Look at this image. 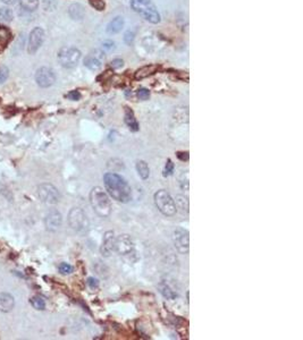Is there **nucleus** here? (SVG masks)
Masks as SVG:
<instances>
[{
	"mask_svg": "<svg viewBox=\"0 0 303 340\" xmlns=\"http://www.w3.org/2000/svg\"><path fill=\"white\" fill-rule=\"evenodd\" d=\"M173 242L181 254H187L190 249V235L183 228H177L173 234Z\"/></svg>",
	"mask_w": 303,
	"mask_h": 340,
	"instance_id": "nucleus-8",
	"label": "nucleus"
},
{
	"mask_svg": "<svg viewBox=\"0 0 303 340\" xmlns=\"http://www.w3.org/2000/svg\"><path fill=\"white\" fill-rule=\"evenodd\" d=\"M58 269H59L60 273H63V274H70L73 272V267L69 263H60Z\"/></svg>",
	"mask_w": 303,
	"mask_h": 340,
	"instance_id": "nucleus-27",
	"label": "nucleus"
},
{
	"mask_svg": "<svg viewBox=\"0 0 303 340\" xmlns=\"http://www.w3.org/2000/svg\"><path fill=\"white\" fill-rule=\"evenodd\" d=\"M90 3L98 10L105 9V1L103 0H90Z\"/></svg>",
	"mask_w": 303,
	"mask_h": 340,
	"instance_id": "nucleus-32",
	"label": "nucleus"
},
{
	"mask_svg": "<svg viewBox=\"0 0 303 340\" xmlns=\"http://www.w3.org/2000/svg\"><path fill=\"white\" fill-rule=\"evenodd\" d=\"M88 285L90 286L91 288H97L98 287V285H99V282L97 279H94V278H89L88 279Z\"/></svg>",
	"mask_w": 303,
	"mask_h": 340,
	"instance_id": "nucleus-38",
	"label": "nucleus"
},
{
	"mask_svg": "<svg viewBox=\"0 0 303 340\" xmlns=\"http://www.w3.org/2000/svg\"><path fill=\"white\" fill-rule=\"evenodd\" d=\"M157 69H158V67H157L156 65L142 67L137 71V73H135V78H137V80H142V78H145L150 76V75L152 74H155Z\"/></svg>",
	"mask_w": 303,
	"mask_h": 340,
	"instance_id": "nucleus-19",
	"label": "nucleus"
},
{
	"mask_svg": "<svg viewBox=\"0 0 303 340\" xmlns=\"http://www.w3.org/2000/svg\"><path fill=\"white\" fill-rule=\"evenodd\" d=\"M31 304H32V306L34 307V309H37V310H45L46 309V302H45V299H42L41 297H39V296H34V297H32L31 298Z\"/></svg>",
	"mask_w": 303,
	"mask_h": 340,
	"instance_id": "nucleus-25",
	"label": "nucleus"
},
{
	"mask_svg": "<svg viewBox=\"0 0 303 340\" xmlns=\"http://www.w3.org/2000/svg\"><path fill=\"white\" fill-rule=\"evenodd\" d=\"M176 203L178 205V209H181L183 212H188V201L184 195H177L176 196Z\"/></svg>",
	"mask_w": 303,
	"mask_h": 340,
	"instance_id": "nucleus-26",
	"label": "nucleus"
},
{
	"mask_svg": "<svg viewBox=\"0 0 303 340\" xmlns=\"http://www.w3.org/2000/svg\"><path fill=\"white\" fill-rule=\"evenodd\" d=\"M155 203L158 210L166 217H173L177 212L175 200L165 189H160L155 194Z\"/></svg>",
	"mask_w": 303,
	"mask_h": 340,
	"instance_id": "nucleus-4",
	"label": "nucleus"
},
{
	"mask_svg": "<svg viewBox=\"0 0 303 340\" xmlns=\"http://www.w3.org/2000/svg\"><path fill=\"white\" fill-rule=\"evenodd\" d=\"M62 223H63V217L58 211L52 210L47 214V216H46L45 225H46V229L49 231L58 230L60 226H62Z\"/></svg>",
	"mask_w": 303,
	"mask_h": 340,
	"instance_id": "nucleus-12",
	"label": "nucleus"
},
{
	"mask_svg": "<svg viewBox=\"0 0 303 340\" xmlns=\"http://www.w3.org/2000/svg\"><path fill=\"white\" fill-rule=\"evenodd\" d=\"M56 75L49 67H41L35 74V82L40 88H49L55 83Z\"/></svg>",
	"mask_w": 303,
	"mask_h": 340,
	"instance_id": "nucleus-9",
	"label": "nucleus"
},
{
	"mask_svg": "<svg viewBox=\"0 0 303 340\" xmlns=\"http://www.w3.org/2000/svg\"><path fill=\"white\" fill-rule=\"evenodd\" d=\"M14 19L13 10L7 8V7H2L0 8V21L3 23H10Z\"/></svg>",
	"mask_w": 303,
	"mask_h": 340,
	"instance_id": "nucleus-23",
	"label": "nucleus"
},
{
	"mask_svg": "<svg viewBox=\"0 0 303 340\" xmlns=\"http://www.w3.org/2000/svg\"><path fill=\"white\" fill-rule=\"evenodd\" d=\"M106 191L114 200L120 203H128L132 200V188L125 178L115 173H108L103 176Z\"/></svg>",
	"mask_w": 303,
	"mask_h": 340,
	"instance_id": "nucleus-1",
	"label": "nucleus"
},
{
	"mask_svg": "<svg viewBox=\"0 0 303 340\" xmlns=\"http://www.w3.org/2000/svg\"><path fill=\"white\" fill-rule=\"evenodd\" d=\"M37 193L40 201L46 204H49V205L57 204L60 200V194L58 189L53 185L48 184V182H44V184L39 185Z\"/></svg>",
	"mask_w": 303,
	"mask_h": 340,
	"instance_id": "nucleus-7",
	"label": "nucleus"
},
{
	"mask_svg": "<svg viewBox=\"0 0 303 340\" xmlns=\"http://www.w3.org/2000/svg\"><path fill=\"white\" fill-rule=\"evenodd\" d=\"M102 59H105L102 51H95L94 53H90L84 59V66H87L91 70H98L101 67Z\"/></svg>",
	"mask_w": 303,
	"mask_h": 340,
	"instance_id": "nucleus-14",
	"label": "nucleus"
},
{
	"mask_svg": "<svg viewBox=\"0 0 303 340\" xmlns=\"http://www.w3.org/2000/svg\"><path fill=\"white\" fill-rule=\"evenodd\" d=\"M9 76V70L6 66H0V84L5 83Z\"/></svg>",
	"mask_w": 303,
	"mask_h": 340,
	"instance_id": "nucleus-28",
	"label": "nucleus"
},
{
	"mask_svg": "<svg viewBox=\"0 0 303 340\" xmlns=\"http://www.w3.org/2000/svg\"><path fill=\"white\" fill-rule=\"evenodd\" d=\"M90 203L95 213L102 218H107L112 213V202L109 196L101 187H93L90 193Z\"/></svg>",
	"mask_w": 303,
	"mask_h": 340,
	"instance_id": "nucleus-2",
	"label": "nucleus"
},
{
	"mask_svg": "<svg viewBox=\"0 0 303 340\" xmlns=\"http://www.w3.org/2000/svg\"><path fill=\"white\" fill-rule=\"evenodd\" d=\"M131 6L134 12L152 24L160 22V14L151 0H131Z\"/></svg>",
	"mask_w": 303,
	"mask_h": 340,
	"instance_id": "nucleus-3",
	"label": "nucleus"
},
{
	"mask_svg": "<svg viewBox=\"0 0 303 340\" xmlns=\"http://www.w3.org/2000/svg\"><path fill=\"white\" fill-rule=\"evenodd\" d=\"M174 173V163L172 162V160H167L165 170H163V176H170Z\"/></svg>",
	"mask_w": 303,
	"mask_h": 340,
	"instance_id": "nucleus-29",
	"label": "nucleus"
},
{
	"mask_svg": "<svg viewBox=\"0 0 303 340\" xmlns=\"http://www.w3.org/2000/svg\"><path fill=\"white\" fill-rule=\"evenodd\" d=\"M67 98L73 100V101H77V100H80L81 94L77 91H72V92H70L69 94H67Z\"/></svg>",
	"mask_w": 303,
	"mask_h": 340,
	"instance_id": "nucleus-36",
	"label": "nucleus"
},
{
	"mask_svg": "<svg viewBox=\"0 0 303 340\" xmlns=\"http://www.w3.org/2000/svg\"><path fill=\"white\" fill-rule=\"evenodd\" d=\"M0 194L5 196V198L8 200V201H13V195H12V193L9 192V189L5 187L3 185H0Z\"/></svg>",
	"mask_w": 303,
	"mask_h": 340,
	"instance_id": "nucleus-30",
	"label": "nucleus"
},
{
	"mask_svg": "<svg viewBox=\"0 0 303 340\" xmlns=\"http://www.w3.org/2000/svg\"><path fill=\"white\" fill-rule=\"evenodd\" d=\"M20 3L26 12H34L39 6V0H20Z\"/></svg>",
	"mask_w": 303,
	"mask_h": 340,
	"instance_id": "nucleus-24",
	"label": "nucleus"
},
{
	"mask_svg": "<svg viewBox=\"0 0 303 340\" xmlns=\"http://www.w3.org/2000/svg\"><path fill=\"white\" fill-rule=\"evenodd\" d=\"M123 60L122 59H114L112 63H110V66H112L113 68H119V67H122L123 66Z\"/></svg>",
	"mask_w": 303,
	"mask_h": 340,
	"instance_id": "nucleus-37",
	"label": "nucleus"
},
{
	"mask_svg": "<svg viewBox=\"0 0 303 340\" xmlns=\"http://www.w3.org/2000/svg\"><path fill=\"white\" fill-rule=\"evenodd\" d=\"M1 1L3 3H6V5H15L19 0H1Z\"/></svg>",
	"mask_w": 303,
	"mask_h": 340,
	"instance_id": "nucleus-39",
	"label": "nucleus"
},
{
	"mask_svg": "<svg viewBox=\"0 0 303 340\" xmlns=\"http://www.w3.org/2000/svg\"><path fill=\"white\" fill-rule=\"evenodd\" d=\"M69 224L70 228L78 232H84L89 229V219L87 214L80 207H73L70 211Z\"/></svg>",
	"mask_w": 303,
	"mask_h": 340,
	"instance_id": "nucleus-5",
	"label": "nucleus"
},
{
	"mask_svg": "<svg viewBox=\"0 0 303 340\" xmlns=\"http://www.w3.org/2000/svg\"><path fill=\"white\" fill-rule=\"evenodd\" d=\"M138 96L141 100H148L149 96H150V92H149L147 89H140L138 91Z\"/></svg>",
	"mask_w": 303,
	"mask_h": 340,
	"instance_id": "nucleus-33",
	"label": "nucleus"
},
{
	"mask_svg": "<svg viewBox=\"0 0 303 340\" xmlns=\"http://www.w3.org/2000/svg\"><path fill=\"white\" fill-rule=\"evenodd\" d=\"M15 306V299L9 293H0V312L8 313Z\"/></svg>",
	"mask_w": 303,
	"mask_h": 340,
	"instance_id": "nucleus-15",
	"label": "nucleus"
},
{
	"mask_svg": "<svg viewBox=\"0 0 303 340\" xmlns=\"http://www.w3.org/2000/svg\"><path fill=\"white\" fill-rule=\"evenodd\" d=\"M101 253L105 256H110L114 250H116V237L114 231H107L103 236L101 245Z\"/></svg>",
	"mask_w": 303,
	"mask_h": 340,
	"instance_id": "nucleus-13",
	"label": "nucleus"
},
{
	"mask_svg": "<svg viewBox=\"0 0 303 340\" xmlns=\"http://www.w3.org/2000/svg\"><path fill=\"white\" fill-rule=\"evenodd\" d=\"M102 49L106 50V51H113L115 50V42L113 41H106L102 44Z\"/></svg>",
	"mask_w": 303,
	"mask_h": 340,
	"instance_id": "nucleus-34",
	"label": "nucleus"
},
{
	"mask_svg": "<svg viewBox=\"0 0 303 340\" xmlns=\"http://www.w3.org/2000/svg\"><path fill=\"white\" fill-rule=\"evenodd\" d=\"M10 40V31L5 26L0 25V52L6 48Z\"/></svg>",
	"mask_w": 303,
	"mask_h": 340,
	"instance_id": "nucleus-21",
	"label": "nucleus"
},
{
	"mask_svg": "<svg viewBox=\"0 0 303 340\" xmlns=\"http://www.w3.org/2000/svg\"><path fill=\"white\" fill-rule=\"evenodd\" d=\"M69 13L70 16L75 21H81L85 15V10L83 6L80 5V3H73V5L70 7Z\"/></svg>",
	"mask_w": 303,
	"mask_h": 340,
	"instance_id": "nucleus-18",
	"label": "nucleus"
},
{
	"mask_svg": "<svg viewBox=\"0 0 303 340\" xmlns=\"http://www.w3.org/2000/svg\"><path fill=\"white\" fill-rule=\"evenodd\" d=\"M125 123L131 131H133V132L139 131L138 120L135 119L133 112H132V110L128 109V108L125 109Z\"/></svg>",
	"mask_w": 303,
	"mask_h": 340,
	"instance_id": "nucleus-20",
	"label": "nucleus"
},
{
	"mask_svg": "<svg viewBox=\"0 0 303 340\" xmlns=\"http://www.w3.org/2000/svg\"><path fill=\"white\" fill-rule=\"evenodd\" d=\"M116 250L120 255H131L134 253V244L128 235H120L116 238Z\"/></svg>",
	"mask_w": 303,
	"mask_h": 340,
	"instance_id": "nucleus-11",
	"label": "nucleus"
},
{
	"mask_svg": "<svg viewBox=\"0 0 303 340\" xmlns=\"http://www.w3.org/2000/svg\"><path fill=\"white\" fill-rule=\"evenodd\" d=\"M134 37H135L134 32L128 31V32H126L125 37H124V41H125V44H126V45H131L132 42L134 41Z\"/></svg>",
	"mask_w": 303,
	"mask_h": 340,
	"instance_id": "nucleus-35",
	"label": "nucleus"
},
{
	"mask_svg": "<svg viewBox=\"0 0 303 340\" xmlns=\"http://www.w3.org/2000/svg\"><path fill=\"white\" fill-rule=\"evenodd\" d=\"M137 170L142 180H147L150 175V169H149L148 163L145 161H138L137 163Z\"/></svg>",
	"mask_w": 303,
	"mask_h": 340,
	"instance_id": "nucleus-22",
	"label": "nucleus"
},
{
	"mask_svg": "<svg viewBox=\"0 0 303 340\" xmlns=\"http://www.w3.org/2000/svg\"><path fill=\"white\" fill-rule=\"evenodd\" d=\"M124 19L120 16H117L114 19L112 22L108 24V26H107V32H108L109 34H116L118 33L123 30L124 27Z\"/></svg>",
	"mask_w": 303,
	"mask_h": 340,
	"instance_id": "nucleus-16",
	"label": "nucleus"
},
{
	"mask_svg": "<svg viewBox=\"0 0 303 340\" xmlns=\"http://www.w3.org/2000/svg\"><path fill=\"white\" fill-rule=\"evenodd\" d=\"M57 0H44V6L46 10H53L56 8Z\"/></svg>",
	"mask_w": 303,
	"mask_h": 340,
	"instance_id": "nucleus-31",
	"label": "nucleus"
},
{
	"mask_svg": "<svg viewBox=\"0 0 303 340\" xmlns=\"http://www.w3.org/2000/svg\"><path fill=\"white\" fill-rule=\"evenodd\" d=\"M45 40V31L41 27H35L32 30L28 37V45H27V51L33 55L40 49V46L44 44Z\"/></svg>",
	"mask_w": 303,
	"mask_h": 340,
	"instance_id": "nucleus-10",
	"label": "nucleus"
},
{
	"mask_svg": "<svg viewBox=\"0 0 303 340\" xmlns=\"http://www.w3.org/2000/svg\"><path fill=\"white\" fill-rule=\"evenodd\" d=\"M159 289H160V293H162V294L165 296L167 299H175L176 297L178 296L177 292L175 291V289L170 287V286L167 284L166 281L160 282Z\"/></svg>",
	"mask_w": 303,
	"mask_h": 340,
	"instance_id": "nucleus-17",
	"label": "nucleus"
},
{
	"mask_svg": "<svg viewBox=\"0 0 303 340\" xmlns=\"http://www.w3.org/2000/svg\"><path fill=\"white\" fill-rule=\"evenodd\" d=\"M81 59V51L73 46H65L58 52L59 64L65 68L75 67Z\"/></svg>",
	"mask_w": 303,
	"mask_h": 340,
	"instance_id": "nucleus-6",
	"label": "nucleus"
}]
</instances>
